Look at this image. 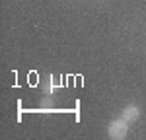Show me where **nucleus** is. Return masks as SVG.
Instances as JSON below:
<instances>
[{
	"instance_id": "2",
	"label": "nucleus",
	"mask_w": 146,
	"mask_h": 140,
	"mask_svg": "<svg viewBox=\"0 0 146 140\" xmlns=\"http://www.w3.org/2000/svg\"><path fill=\"white\" fill-rule=\"evenodd\" d=\"M140 113H142V111H140V107H138V105H135V103H131V105H127L123 111H121V117H123V119H127L129 123H135V121H138V119H140Z\"/></svg>"
},
{
	"instance_id": "1",
	"label": "nucleus",
	"mask_w": 146,
	"mask_h": 140,
	"mask_svg": "<svg viewBox=\"0 0 146 140\" xmlns=\"http://www.w3.org/2000/svg\"><path fill=\"white\" fill-rule=\"evenodd\" d=\"M129 121L123 119V117H119V119H113L111 123H109V127H107V134H109V138L113 140H123L127 138V134H129Z\"/></svg>"
}]
</instances>
